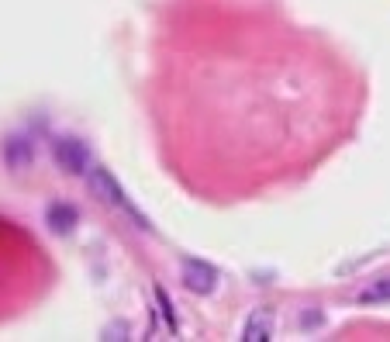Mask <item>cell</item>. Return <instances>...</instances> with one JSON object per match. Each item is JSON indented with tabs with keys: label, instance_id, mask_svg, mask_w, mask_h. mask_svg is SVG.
<instances>
[{
	"label": "cell",
	"instance_id": "1",
	"mask_svg": "<svg viewBox=\"0 0 390 342\" xmlns=\"http://www.w3.org/2000/svg\"><path fill=\"white\" fill-rule=\"evenodd\" d=\"M90 190H94V197H101V201H104V204H111V208L128 211L131 218H135V225H138V228H149V221H145L138 211L131 208L128 194L118 187V180H114L107 170H101V166H94V170H90Z\"/></svg>",
	"mask_w": 390,
	"mask_h": 342
},
{
	"label": "cell",
	"instance_id": "2",
	"mask_svg": "<svg viewBox=\"0 0 390 342\" xmlns=\"http://www.w3.org/2000/svg\"><path fill=\"white\" fill-rule=\"evenodd\" d=\"M52 156H55V166L62 173H69V177H79V173L90 170V153H87V145L79 138H59Z\"/></svg>",
	"mask_w": 390,
	"mask_h": 342
},
{
	"label": "cell",
	"instance_id": "3",
	"mask_svg": "<svg viewBox=\"0 0 390 342\" xmlns=\"http://www.w3.org/2000/svg\"><path fill=\"white\" fill-rule=\"evenodd\" d=\"M180 280H183V287L194 290V294H211V290L218 287V270L208 266L204 260H183Z\"/></svg>",
	"mask_w": 390,
	"mask_h": 342
},
{
	"label": "cell",
	"instance_id": "4",
	"mask_svg": "<svg viewBox=\"0 0 390 342\" xmlns=\"http://www.w3.org/2000/svg\"><path fill=\"white\" fill-rule=\"evenodd\" d=\"M269 339H273V311L269 308H256L252 315L245 318L242 342H269Z\"/></svg>",
	"mask_w": 390,
	"mask_h": 342
},
{
	"label": "cell",
	"instance_id": "5",
	"mask_svg": "<svg viewBox=\"0 0 390 342\" xmlns=\"http://www.w3.org/2000/svg\"><path fill=\"white\" fill-rule=\"evenodd\" d=\"M45 225L52 228L55 236H69L73 228H77V208H69V204H49L45 211Z\"/></svg>",
	"mask_w": 390,
	"mask_h": 342
},
{
	"label": "cell",
	"instance_id": "6",
	"mask_svg": "<svg viewBox=\"0 0 390 342\" xmlns=\"http://www.w3.org/2000/svg\"><path fill=\"white\" fill-rule=\"evenodd\" d=\"M4 159H7L11 170H25L28 162H31V142L21 138V135L7 138V142H4Z\"/></svg>",
	"mask_w": 390,
	"mask_h": 342
},
{
	"label": "cell",
	"instance_id": "7",
	"mask_svg": "<svg viewBox=\"0 0 390 342\" xmlns=\"http://www.w3.org/2000/svg\"><path fill=\"white\" fill-rule=\"evenodd\" d=\"M360 304H390V277L369 284L366 290H360Z\"/></svg>",
	"mask_w": 390,
	"mask_h": 342
},
{
	"label": "cell",
	"instance_id": "8",
	"mask_svg": "<svg viewBox=\"0 0 390 342\" xmlns=\"http://www.w3.org/2000/svg\"><path fill=\"white\" fill-rule=\"evenodd\" d=\"M159 304H162V315H166V321H169V329H177V315H173V308H169V297L162 294V290H156Z\"/></svg>",
	"mask_w": 390,
	"mask_h": 342
}]
</instances>
